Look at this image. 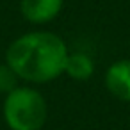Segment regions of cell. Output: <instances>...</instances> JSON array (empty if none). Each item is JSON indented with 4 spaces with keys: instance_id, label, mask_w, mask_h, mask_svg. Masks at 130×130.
I'll return each instance as SVG.
<instances>
[{
    "instance_id": "cell-6",
    "label": "cell",
    "mask_w": 130,
    "mask_h": 130,
    "mask_svg": "<svg viewBox=\"0 0 130 130\" xmlns=\"http://www.w3.org/2000/svg\"><path fill=\"white\" fill-rule=\"evenodd\" d=\"M18 82H20L18 75L6 62L0 64V94H9L13 89L18 87Z\"/></svg>"
},
{
    "instance_id": "cell-1",
    "label": "cell",
    "mask_w": 130,
    "mask_h": 130,
    "mask_svg": "<svg viewBox=\"0 0 130 130\" xmlns=\"http://www.w3.org/2000/svg\"><path fill=\"white\" fill-rule=\"evenodd\" d=\"M68 46L50 30H32L18 36L6 50V64L20 80L46 84L64 73Z\"/></svg>"
},
{
    "instance_id": "cell-2",
    "label": "cell",
    "mask_w": 130,
    "mask_h": 130,
    "mask_svg": "<svg viewBox=\"0 0 130 130\" xmlns=\"http://www.w3.org/2000/svg\"><path fill=\"white\" fill-rule=\"evenodd\" d=\"M2 114L9 130H41L48 118V105L38 89L18 86L6 94Z\"/></svg>"
},
{
    "instance_id": "cell-4",
    "label": "cell",
    "mask_w": 130,
    "mask_h": 130,
    "mask_svg": "<svg viewBox=\"0 0 130 130\" xmlns=\"http://www.w3.org/2000/svg\"><path fill=\"white\" fill-rule=\"evenodd\" d=\"M105 87L121 102H130V59H119L107 68Z\"/></svg>"
},
{
    "instance_id": "cell-5",
    "label": "cell",
    "mask_w": 130,
    "mask_h": 130,
    "mask_svg": "<svg viewBox=\"0 0 130 130\" xmlns=\"http://www.w3.org/2000/svg\"><path fill=\"white\" fill-rule=\"evenodd\" d=\"M64 73L73 78V80H87L91 78V75L94 73V61L84 54V52H75V54H68L66 59V66H64Z\"/></svg>"
},
{
    "instance_id": "cell-3",
    "label": "cell",
    "mask_w": 130,
    "mask_h": 130,
    "mask_svg": "<svg viewBox=\"0 0 130 130\" xmlns=\"http://www.w3.org/2000/svg\"><path fill=\"white\" fill-rule=\"evenodd\" d=\"M64 0H20L22 16L34 25H43L59 16Z\"/></svg>"
}]
</instances>
